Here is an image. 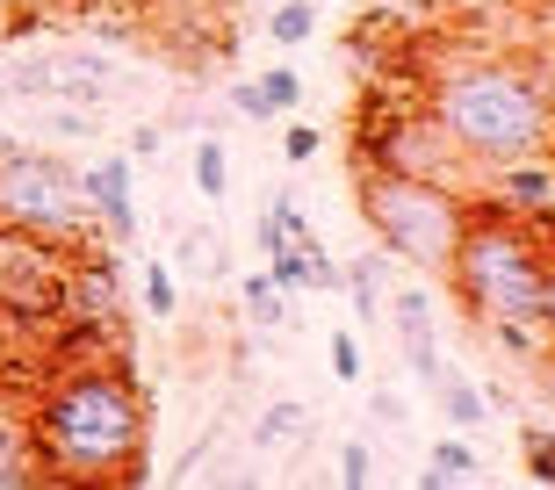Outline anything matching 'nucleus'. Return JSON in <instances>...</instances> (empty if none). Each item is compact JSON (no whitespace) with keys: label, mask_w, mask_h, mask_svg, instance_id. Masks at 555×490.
I'll return each instance as SVG.
<instances>
[{"label":"nucleus","mask_w":555,"mask_h":490,"mask_svg":"<svg viewBox=\"0 0 555 490\" xmlns=\"http://www.w3.org/2000/svg\"><path fill=\"white\" fill-rule=\"evenodd\" d=\"M527 476L555 483V433H541V426H527Z\"/></svg>","instance_id":"nucleus-28"},{"label":"nucleus","mask_w":555,"mask_h":490,"mask_svg":"<svg viewBox=\"0 0 555 490\" xmlns=\"http://www.w3.org/2000/svg\"><path fill=\"white\" fill-rule=\"evenodd\" d=\"M274 231H282V238H318V231H310V209L296 203V188H282V195H274Z\"/></svg>","instance_id":"nucleus-26"},{"label":"nucleus","mask_w":555,"mask_h":490,"mask_svg":"<svg viewBox=\"0 0 555 490\" xmlns=\"http://www.w3.org/2000/svg\"><path fill=\"white\" fill-rule=\"evenodd\" d=\"M108 87H116V65L102 51H51V102H108Z\"/></svg>","instance_id":"nucleus-10"},{"label":"nucleus","mask_w":555,"mask_h":490,"mask_svg":"<svg viewBox=\"0 0 555 490\" xmlns=\"http://www.w3.org/2000/svg\"><path fill=\"white\" fill-rule=\"evenodd\" d=\"M43 130H51V138H65V144H87V138H94V116H87V108H51V116H43Z\"/></svg>","instance_id":"nucleus-29"},{"label":"nucleus","mask_w":555,"mask_h":490,"mask_svg":"<svg viewBox=\"0 0 555 490\" xmlns=\"http://www.w3.org/2000/svg\"><path fill=\"white\" fill-rule=\"evenodd\" d=\"M0 144H8V130H0Z\"/></svg>","instance_id":"nucleus-41"},{"label":"nucleus","mask_w":555,"mask_h":490,"mask_svg":"<svg viewBox=\"0 0 555 490\" xmlns=\"http://www.w3.org/2000/svg\"><path fill=\"white\" fill-rule=\"evenodd\" d=\"M390 22H412V29H426V22H440L448 15V0H375Z\"/></svg>","instance_id":"nucleus-27"},{"label":"nucleus","mask_w":555,"mask_h":490,"mask_svg":"<svg viewBox=\"0 0 555 490\" xmlns=\"http://www.w3.org/2000/svg\"><path fill=\"white\" fill-rule=\"evenodd\" d=\"M15 102V80H8V59H0V108Z\"/></svg>","instance_id":"nucleus-38"},{"label":"nucleus","mask_w":555,"mask_h":490,"mask_svg":"<svg viewBox=\"0 0 555 490\" xmlns=\"http://www.w3.org/2000/svg\"><path fill=\"white\" fill-rule=\"evenodd\" d=\"M188 173H195V195H203L209 209H217V203L231 195V152H224L217 138H203V144H195V159H188Z\"/></svg>","instance_id":"nucleus-15"},{"label":"nucleus","mask_w":555,"mask_h":490,"mask_svg":"<svg viewBox=\"0 0 555 490\" xmlns=\"http://www.w3.org/2000/svg\"><path fill=\"white\" fill-rule=\"evenodd\" d=\"M0 353H8V325H0Z\"/></svg>","instance_id":"nucleus-40"},{"label":"nucleus","mask_w":555,"mask_h":490,"mask_svg":"<svg viewBox=\"0 0 555 490\" xmlns=\"http://www.w3.org/2000/svg\"><path fill=\"white\" fill-rule=\"evenodd\" d=\"M37 483V454H29V426H0V490Z\"/></svg>","instance_id":"nucleus-19"},{"label":"nucleus","mask_w":555,"mask_h":490,"mask_svg":"<svg viewBox=\"0 0 555 490\" xmlns=\"http://www.w3.org/2000/svg\"><path fill=\"white\" fill-rule=\"evenodd\" d=\"M498 203L519 209V217L548 209V203H555V166H548V159H513V166H498Z\"/></svg>","instance_id":"nucleus-11"},{"label":"nucleus","mask_w":555,"mask_h":490,"mask_svg":"<svg viewBox=\"0 0 555 490\" xmlns=\"http://www.w3.org/2000/svg\"><path fill=\"white\" fill-rule=\"evenodd\" d=\"M375 418H383V426H404V397H390V389H375Z\"/></svg>","instance_id":"nucleus-36"},{"label":"nucleus","mask_w":555,"mask_h":490,"mask_svg":"<svg viewBox=\"0 0 555 490\" xmlns=\"http://www.w3.org/2000/svg\"><path fill=\"white\" fill-rule=\"evenodd\" d=\"M332 375H339V383H361V339H353V332H332Z\"/></svg>","instance_id":"nucleus-30"},{"label":"nucleus","mask_w":555,"mask_h":490,"mask_svg":"<svg viewBox=\"0 0 555 490\" xmlns=\"http://www.w3.org/2000/svg\"><path fill=\"white\" fill-rule=\"evenodd\" d=\"M144 310H152L159 325H173V310H181V288H173L166 260H144Z\"/></svg>","instance_id":"nucleus-22"},{"label":"nucleus","mask_w":555,"mask_h":490,"mask_svg":"<svg viewBox=\"0 0 555 490\" xmlns=\"http://www.w3.org/2000/svg\"><path fill=\"white\" fill-rule=\"evenodd\" d=\"M339 483H347V490L375 483V448H369V440H339Z\"/></svg>","instance_id":"nucleus-25"},{"label":"nucleus","mask_w":555,"mask_h":490,"mask_svg":"<svg viewBox=\"0 0 555 490\" xmlns=\"http://www.w3.org/2000/svg\"><path fill=\"white\" fill-rule=\"evenodd\" d=\"M476 476H483V454H476L469 440H433V454H426V469H418V483L440 490V483H476Z\"/></svg>","instance_id":"nucleus-13"},{"label":"nucleus","mask_w":555,"mask_h":490,"mask_svg":"<svg viewBox=\"0 0 555 490\" xmlns=\"http://www.w3.org/2000/svg\"><path fill=\"white\" fill-rule=\"evenodd\" d=\"M130 173H138L130 152H108V159L80 166V195H87V209H94V224H102L108 238H138V195H130Z\"/></svg>","instance_id":"nucleus-9"},{"label":"nucleus","mask_w":555,"mask_h":490,"mask_svg":"<svg viewBox=\"0 0 555 490\" xmlns=\"http://www.w3.org/2000/svg\"><path fill=\"white\" fill-rule=\"evenodd\" d=\"M404 361H412V375H418L426 389H433V375L448 368V361H440V347H433V332H426V339H404Z\"/></svg>","instance_id":"nucleus-32"},{"label":"nucleus","mask_w":555,"mask_h":490,"mask_svg":"<svg viewBox=\"0 0 555 490\" xmlns=\"http://www.w3.org/2000/svg\"><path fill=\"white\" fill-rule=\"evenodd\" d=\"M390 318H397V339H426V332H433V296H426V288H397Z\"/></svg>","instance_id":"nucleus-20"},{"label":"nucleus","mask_w":555,"mask_h":490,"mask_svg":"<svg viewBox=\"0 0 555 490\" xmlns=\"http://www.w3.org/2000/svg\"><path fill=\"white\" fill-rule=\"evenodd\" d=\"M519 0H448V15H505Z\"/></svg>","instance_id":"nucleus-35"},{"label":"nucleus","mask_w":555,"mask_h":490,"mask_svg":"<svg viewBox=\"0 0 555 490\" xmlns=\"http://www.w3.org/2000/svg\"><path fill=\"white\" fill-rule=\"evenodd\" d=\"M152 404L130 368H102L73 353L29 404V454L51 483H144L152 476Z\"/></svg>","instance_id":"nucleus-1"},{"label":"nucleus","mask_w":555,"mask_h":490,"mask_svg":"<svg viewBox=\"0 0 555 490\" xmlns=\"http://www.w3.org/2000/svg\"><path fill=\"white\" fill-rule=\"evenodd\" d=\"M253 87H260V102H268L274 116H288V108L304 102V73H296V65H268Z\"/></svg>","instance_id":"nucleus-21"},{"label":"nucleus","mask_w":555,"mask_h":490,"mask_svg":"<svg viewBox=\"0 0 555 490\" xmlns=\"http://www.w3.org/2000/svg\"><path fill=\"white\" fill-rule=\"evenodd\" d=\"M433 122L454 138V152L483 173L513 159H548L555 144V87L527 59H454L426 80Z\"/></svg>","instance_id":"nucleus-2"},{"label":"nucleus","mask_w":555,"mask_h":490,"mask_svg":"<svg viewBox=\"0 0 555 490\" xmlns=\"http://www.w3.org/2000/svg\"><path fill=\"white\" fill-rule=\"evenodd\" d=\"M310 433V411L296 404V397H274L260 418H253V448H296Z\"/></svg>","instance_id":"nucleus-14"},{"label":"nucleus","mask_w":555,"mask_h":490,"mask_svg":"<svg viewBox=\"0 0 555 490\" xmlns=\"http://www.w3.org/2000/svg\"><path fill=\"white\" fill-rule=\"evenodd\" d=\"M231 116H246V122H274V108L268 102H260V87H231Z\"/></svg>","instance_id":"nucleus-33"},{"label":"nucleus","mask_w":555,"mask_h":490,"mask_svg":"<svg viewBox=\"0 0 555 490\" xmlns=\"http://www.w3.org/2000/svg\"><path fill=\"white\" fill-rule=\"evenodd\" d=\"M353 296V318L361 325H375V310H383V260L375 253H361V260H347V282H339Z\"/></svg>","instance_id":"nucleus-17"},{"label":"nucleus","mask_w":555,"mask_h":490,"mask_svg":"<svg viewBox=\"0 0 555 490\" xmlns=\"http://www.w3.org/2000/svg\"><path fill=\"white\" fill-rule=\"evenodd\" d=\"M65 325H87V332H108L124 325V267L116 253L102 245H73V274H65Z\"/></svg>","instance_id":"nucleus-8"},{"label":"nucleus","mask_w":555,"mask_h":490,"mask_svg":"<svg viewBox=\"0 0 555 490\" xmlns=\"http://www.w3.org/2000/svg\"><path fill=\"white\" fill-rule=\"evenodd\" d=\"M159 144H166V130H159V122H138V130H130V159H144V166H152V159H159Z\"/></svg>","instance_id":"nucleus-34"},{"label":"nucleus","mask_w":555,"mask_h":490,"mask_svg":"<svg viewBox=\"0 0 555 490\" xmlns=\"http://www.w3.org/2000/svg\"><path fill=\"white\" fill-rule=\"evenodd\" d=\"M65 274H73V245L65 238L0 231V325L8 332L65 325Z\"/></svg>","instance_id":"nucleus-7"},{"label":"nucleus","mask_w":555,"mask_h":490,"mask_svg":"<svg viewBox=\"0 0 555 490\" xmlns=\"http://www.w3.org/2000/svg\"><path fill=\"white\" fill-rule=\"evenodd\" d=\"M361 217L375 245L397 253L404 267L448 282L454 245L469 231V188L454 181H412V173H361Z\"/></svg>","instance_id":"nucleus-4"},{"label":"nucleus","mask_w":555,"mask_h":490,"mask_svg":"<svg viewBox=\"0 0 555 490\" xmlns=\"http://www.w3.org/2000/svg\"><path fill=\"white\" fill-rule=\"evenodd\" d=\"M181 267L209 282V274H224V245L209 238V231H181Z\"/></svg>","instance_id":"nucleus-24"},{"label":"nucleus","mask_w":555,"mask_h":490,"mask_svg":"<svg viewBox=\"0 0 555 490\" xmlns=\"http://www.w3.org/2000/svg\"><path fill=\"white\" fill-rule=\"evenodd\" d=\"M541 332L555 339V267H548V296H541Z\"/></svg>","instance_id":"nucleus-37"},{"label":"nucleus","mask_w":555,"mask_h":490,"mask_svg":"<svg viewBox=\"0 0 555 490\" xmlns=\"http://www.w3.org/2000/svg\"><path fill=\"white\" fill-rule=\"evenodd\" d=\"M8 80H15V102H51V59H8Z\"/></svg>","instance_id":"nucleus-23"},{"label":"nucleus","mask_w":555,"mask_h":490,"mask_svg":"<svg viewBox=\"0 0 555 490\" xmlns=\"http://www.w3.org/2000/svg\"><path fill=\"white\" fill-rule=\"evenodd\" d=\"M268 37L282 43V51L310 43L318 37V0H268Z\"/></svg>","instance_id":"nucleus-16"},{"label":"nucleus","mask_w":555,"mask_h":490,"mask_svg":"<svg viewBox=\"0 0 555 490\" xmlns=\"http://www.w3.org/2000/svg\"><path fill=\"white\" fill-rule=\"evenodd\" d=\"M238 296H246V310H253V325H268V332H288V296L268 282V267L260 274H246L238 282Z\"/></svg>","instance_id":"nucleus-18"},{"label":"nucleus","mask_w":555,"mask_h":490,"mask_svg":"<svg viewBox=\"0 0 555 490\" xmlns=\"http://www.w3.org/2000/svg\"><path fill=\"white\" fill-rule=\"evenodd\" d=\"M361 173H412V181H454L469 188V159L454 152V138L433 122L426 94L404 108H383V116H361Z\"/></svg>","instance_id":"nucleus-6"},{"label":"nucleus","mask_w":555,"mask_h":490,"mask_svg":"<svg viewBox=\"0 0 555 490\" xmlns=\"http://www.w3.org/2000/svg\"><path fill=\"white\" fill-rule=\"evenodd\" d=\"M8 22H15V0H0V37H8Z\"/></svg>","instance_id":"nucleus-39"},{"label":"nucleus","mask_w":555,"mask_h":490,"mask_svg":"<svg viewBox=\"0 0 555 490\" xmlns=\"http://www.w3.org/2000/svg\"><path fill=\"white\" fill-rule=\"evenodd\" d=\"M318 152H325V138H318L310 122H288V138H282V159H288V166H310Z\"/></svg>","instance_id":"nucleus-31"},{"label":"nucleus","mask_w":555,"mask_h":490,"mask_svg":"<svg viewBox=\"0 0 555 490\" xmlns=\"http://www.w3.org/2000/svg\"><path fill=\"white\" fill-rule=\"evenodd\" d=\"M433 389H440V411H448L454 433H476L483 418H491V404H483V383H469V375L440 368V375H433Z\"/></svg>","instance_id":"nucleus-12"},{"label":"nucleus","mask_w":555,"mask_h":490,"mask_svg":"<svg viewBox=\"0 0 555 490\" xmlns=\"http://www.w3.org/2000/svg\"><path fill=\"white\" fill-rule=\"evenodd\" d=\"M0 231H43L80 245L94 238V209L80 195V166L37 144H0Z\"/></svg>","instance_id":"nucleus-5"},{"label":"nucleus","mask_w":555,"mask_h":490,"mask_svg":"<svg viewBox=\"0 0 555 490\" xmlns=\"http://www.w3.org/2000/svg\"><path fill=\"white\" fill-rule=\"evenodd\" d=\"M555 245L534 217L505 203H469V231L454 245L448 282L476 325H541V296H548Z\"/></svg>","instance_id":"nucleus-3"}]
</instances>
